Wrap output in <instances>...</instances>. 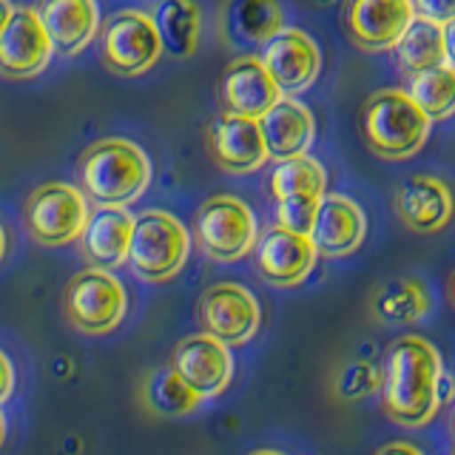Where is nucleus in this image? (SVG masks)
I'll use <instances>...</instances> for the list:
<instances>
[{
  "label": "nucleus",
  "instance_id": "1",
  "mask_svg": "<svg viewBox=\"0 0 455 455\" xmlns=\"http://www.w3.org/2000/svg\"><path fill=\"white\" fill-rule=\"evenodd\" d=\"M444 359L438 347L424 336H402L390 341L381 362L379 398L381 410L393 424L419 430L430 424L441 410V379Z\"/></svg>",
  "mask_w": 455,
  "mask_h": 455
},
{
  "label": "nucleus",
  "instance_id": "15",
  "mask_svg": "<svg viewBox=\"0 0 455 455\" xmlns=\"http://www.w3.org/2000/svg\"><path fill=\"white\" fill-rule=\"evenodd\" d=\"M52 40L40 23L37 9H14L6 32L0 35V75L9 80L37 77L52 60Z\"/></svg>",
  "mask_w": 455,
  "mask_h": 455
},
{
  "label": "nucleus",
  "instance_id": "40",
  "mask_svg": "<svg viewBox=\"0 0 455 455\" xmlns=\"http://www.w3.org/2000/svg\"><path fill=\"white\" fill-rule=\"evenodd\" d=\"M450 430H452V438H455V412H452V421H450Z\"/></svg>",
  "mask_w": 455,
  "mask_h": 455
},
{
  "label": "nucleus",
  "instance_id": "16",
  "mask_svg": "<svg viewBox=\"0 0 455 455\" xmlns=\"http://www.w3.org/2000/svg\"><path fill=\"white\" fill-rule=\"evenodd\" d=\"M208 151L211 160L228 174H253L270 160L259 120L236 117L228 111L208 128Z\"/></svg>",
  "mask_w": 455,
  "mask_h": 455
},
{
  "label": "nucleus",
  "instance_id": "23",
  "mask_svg": "<svg viewBox=\"0 0 455 455\" xmlns=\"http://www.w3.org/2000/svg\"><path fill=\"white\" fill-rule=\"evenodd\" d=\"M222 28L231 43L265 46L284 28V14L276 0H231L225 9Z\"/></svg>",
  "mask_w": 455,
  "mask_h": 455
},
{
  "label": "nucleus",
  "instance_id": "29",
  "mask_svg": "<svg viewBox=\"0 0 455 455\" xmlns=\"http://www.w3.org/2000/svg\"><path fill=\"white\" fill-rule=\"evenodd\" d=\"M381 384V367L367 359H353L336 373V395L341 402H359V398L379 393Z\"/></svg>",
  "mask_w": 455,
  "mask_h": 455
},
{
  "label": "nucleus",
  "instance_id": "6",
  "mask_svg": "<svg viewBox=\"0 0 455 455\" xmlns=\"http://www.w3.org/2000/svg\"><path fill=\"white\" fill-rule=\"evenodd\" d=\"M128 296L123 282L111 270L85 267L68 279L63 291V313L68 324L85 336L117 331L125 319Z\"/></svg>",
  "mask_w": 455,
  "mask_h": 455
},
{
  "label": "nucleus",
  "instance_id": "19",
  "mask_svg": "<svg viewBox=\"0 0 455 455\" xmlns=\"http://www.w3.org/2000/svg\"><path fill=\"white\" fill-rule=\"evenodd\" d=\"M134 217L125 208H97L89 213L80 234V253L85 262L100 270H114L128 262V248H132Z\"/></svg>",
  "mask_w": 455,
  "mask_h": 455
},
{
  "label": "nucleus",
  "instance_id": "13",
  "mask_svg": "<svg viewBox=\"0 0 455 455\" xmlns=\"http://www.w3.org/2000/svg\"><path fill=\"white\" fill-rule=\"evenodd\" d=\"M395 217L412 234H441L455 217V194L447 180L412 174L395 191Z\"/></svg>",
  "mask_w": 455,
  "mask_h": 455
},
{
  "label": "nucleus",
  "instance_id": "18",
  "mask_svg": "<svg viewBox=\"0 0 455 455\" xmlns=\"http://www.w3.org/2000/svg\"><path fill=\"white\" fill-rule=\"evenodd\" d=\"M367 236V217L362 205L345 194H324L313 225V245L324 259H345L362 248Z\"/></svg>",
  "mask_w": 455,
  "mask_h": 455
},
{
  "label": "nucleus",
  "instance_id": "28",
  "mask_svg": "<svg viewBox=\"0 0 455 455\" xmlns=\"http://www.w3.org/2000/svg\"><path fill=\"white\" fill-rule=\"evenodd\" d=\"M407 94L430 120L452 117L455 114V68L444 63L438 68L421 71V75H412Z\"/></svg>",
  "mask_w": 455,
  "mask_h": 455
},
{
  "label": "nucleus",
  "instance_id": "24",
  "mask_svg": "<svg viewBox=\"0 0 455 455\" xmlns=\"http://www.w3.org/2000/svg\"><path fill=\"white\" fill-rule=\"evenodd\" d=\"M163 52L171 57H191L199 43V6L194 0H160L151 14Z\"/></svg>",
  "mask_w": 455,
  "mask_h": 455
},
{
  "label": "nucleus",
  "instance_id": "25",
  "mask_svg": "<svg viewBox=\"0 0 455 455\" xmlns=\"http://www.w3.org/2000/svg\"><path fill=\"white\" fill-rule=\"evenodd\" d=\"M395 60L404 75H421L447 63L444 54V26H435L430 20L416 18L410 28L395 43Z\"/></svg>",
  "mask_w": 455,
  "mask_h": 455
},
{
  "label": "nucleus",
  "instance_id": "22",
  "mask_svg": "<svg viewBox=\"0 0 455 455\" xmlns=\"http://www.w3.org/2000/svg\"><path fill=\"white\" fill-rule=\"evenodd\" d=\"M430 291L416 276H398L381 282L373 299H370V310L381 324H416L430 313Z\"/></svg>",
  "mask_w": 455,
  "mask_h": 455
},
{
  "label": "nucleus",
  "instance_id": "21",
  "mask_svg": "<svg viewBox=\"0 0 455 455\" xmlns=\"http://www.w3.org/2000/svg\"><path fill=\"white\" fill-rule=\"evenodd\" d=\"M259 125L267 146V156L276 163L305 156L313 146V140H316V120H313L310 108L293 97H282L259 120Z\"/></svg>",
  "mask_w": 455,
  "mask_h": 455
},
{
  "label": "nucleus",
  "instance_id": "4",
  "mask_svg": "<svg viewBox=\"0 0 455 455\" xmlns=\"http://www.w3.org/2000/svg\"><path fill=\"white\" fill-rule=\"evenodd\" d=\"M191 234L174 213L151 208L134 217L128 265L142 282H168L188 262Z\"/></svg>",
  "mask_w": 455,
  "mask_h": 455
},
{
  "label": "nucleus",
  "instance_id": "11",
  "mask_svg": "<svg viewBox=\"0 0 455 455\" xmlns=\"http://www.w3.org/2000/svg\"><path fill=\"white\" fill-rule=\"evenodd\" d=\"M259 60L267 68L270 80L276 83L282 97H293L310 89L322 71V52L316 46V40L305 35L302 28H288V26L265 43Z\"/></svg>",
  "mask_w": 455,
  "mask_h": 455
},
{
  "label": "nucleus",
  "instance_id": "30",
  "mask_svg": "<svg viewBox=\"0 0 455 455\" xmlns=\"http://www.w3.org/2000/svg\"><path fill=\"white\" fill-rule=\"evenodd\" d=\"M319 205H322L319 196H288V199H279V203H276V225L284 228V231L310 236L313 225H316V217H319Z\"/></svg>",
  "mask_w": 455,
  "mask_h": 455
},
{
  "label": "nucleus",
  "instance_id": "36",
  "mask_svg": "<svg viewBox=\"0 0 455 455\" xmlns=\"http://www.w3.org/2000/svg\"><path fill=\"white\" fill-rule=\"evenodd\" d=\"M447 293H450V305L455 307V270L450 274V284H447Z\"/></svg>",
  "mask_w": 455,
  "mask_h": 455
},
{
  "label": "nucleus",
  "instance_id": "39",
  "mask_svg": "<svg viewBox=\"0 0 455 455\" xmlns=\"http://www.w3.org/2000/svg\"><path fill=\"white\" fill-rule=\"evenodd\" d=\"M251 455H284V452H279V450H256Z\"/></svg>",
  "mask_w": 455,
  "mask_h": 455
},
{
  "label": "nucleus",
  "instance_id": "35",
  "mask_svg": "<svg viewBox=\"0 0 455 455\" xmlns=\"http://www.w3.org/2000/svg\"><path fill=\"white\" fill-rule=\"evenodd\" d=\"M12 14H14L12 0H0V35L6 32V26H9V20H12Z\"/></svg>",
  "mask_w": 455,
  "mask_h": 455
},
{
  "label": "nucleus",
  "instance_id": "32",
  "mask_svg": "<svg viewBox=\"0 0 455 455\" xmlns=\"http://www.w3.org/2000/svg\"><path fill=\"white\" fill-rule=\"evenodd\" d=\"M14 390V367L9 362V355L0 350V404L6 402Z\"/></svg>",
  "mask_w": 455,
  "mask_h": 455
},
{
  "label": "nucleus",
  "instance_id": "26",
  "mask_svg": "<svg viewBox=\"0 0 455 455\" xmlns=\"http://www.w3.org/2000/svg\"><path fill=\"white\" fill-rule=\"evenodd\" d=\"M140 398L154 416H165V419L191 416V412L203 404V398H199L171 367L151 370L146 381H142Z\"/></svg>",
  "mask_w": 455,
  "mask_h": 455
},
{
  "label": "nucleus",
  "instance_id": "3",
  "mask_svg": "<svg viewBox=\"0 0 455 455\" xmlns=\"http://www.w3.org/2000/svg\"><path fill=\"white\" fill-rule=\"evenodd\" d=\"M359 123L367 148L390 163L416 156L424 148L433 125V120L402 89H381L370 94L362 106Z\"/></svg>",
  "mask_w": 455,
  "mask_h": 455
},
{
  "label": "nucleus",
  "instance_id": "10",
  "mask_svg": "<svg viewBox=\"0 0 455 455\" xmlns=\"http://www.w3.org/2000/svg\"><path fill=\"white\" fill-rule=\"evenodd\" d=\"M174 373L188 384V387L203 398H217L228 390L234 379V355L231 347L208 333L185 336L171 353Z\"/></svg>",
  "mask_w": 455,
  "mask_h": 455
},
{
  "label": "nucleus",
  "instance_id": "8",
  "mask_svg": "<svg viewBox=\"0 0 455 455\" xmlns=\"http://www.w3.org/2000/svg\"><path fill=\"white\" fill-rule=\"evenodd\" d=\"M100 57L111 75L120 77H137L154 68L163 57V40L151 14L137 9L114 14L100 35Z\"/></svg>",
  "mask_w": 455,
  "mask_h": 455
},
{
  "label": "nucleus",
  "instance_id": "2",
  "mask_svg": "<svg viewBox=\"0 0 455 455\" xmlns=\"http://www.w3.org/2000/svg\"><path fill=\"white\" fill-rule=\"evenodd\" d=\"M151 160L137 142L97 140L80 156V188L97 208H125L148 191Z\"/></svg>",
  "mask_w": 455,
  "mask_h": 455
},
{
  "label": "nucleus",
  "instance_id": "33",
  "mask_svg": "<svg viewBox=\"0 0 455 455\" xmlns=\"http://www.w3.org/2000/svg\"><path fill=\"white\" fill-rule=\"evenodd\" d=\"M373 455H424V450L410 444V441H390V444H381Z\"/></svg>",
  "mask_w": 455,
  "mask_h": 455
},
{
  "label": "nucleus",
  "instance_id": "12",
  "mask_svg": "<svg viewBox=\"0 0 455 455\" xmlns=\"http://www.w3.org/2000/svg\"><path fill=\"white\" fill-rule=\"evenodd\" d=\"M341 20L350 40L364 52H387L416 20L412 0H345Z\"/></svg>",
  "mask_w": 455,
  "mask_h": 455
},
{
  "label": "nucleus",
  "instance_id": "9",
  "mask_svg": "<svg viewBox=\"0 0 455 455\" xmlns=\"http://www.w3.org/2000/svg\"><path fill=\"white\" fill-rule=\"evenodd\" d=\"M196 319L203 333L220 339L228 347H242L262 324V307L256 296L236 282H217L199 296Z\"/></svg>",
  "mask_w": 455,
  "mask_h": 455
},
{
  "label": "nucleus",
  "instance_id": "20",
  "mask_svg": "<svg viewBox=\"0 0 455 455\" xmlns=\"http://www.w3.org/2000/svg\"><path fill=\"white\" fill-rule=\"evenodd\" d=\"M37 14L52 40V49L66 57L80 54L97 37V0H43Z\"/></svg>",
  "mask_w": 455,
  "mask_h": 455
},
{
  "label": "nucleus",
  "instance_id": "38",
  "mask_svg": "<svg viewBox=\"0 0 455 455\" xmlns=\"http://www.w3.org/2000/svg\"><path fill=\"white\" fill-rule=\"evenodd\" d=\"M4 256H6V234H4V228H0V262H4Z\"/></svg>",
  "mask_w": 455,
  "mask_h": 455
},
{
  "label": "nucleus",
  "instance_id": "7",
  "mask_svg": "<svg viewBox=\"0 0 455 455\" xmlns=\"http://www.w3.org/2000/svg\"><path fill=\"white\" fill-rule=\"evenodd\" d=\"M85 194L68 182H46L28 194L23 205V225L43 248H63L77 242L89 222Z\"/></svg>",
  "mask_w": 455,
  "mask_h": 455
},
{
  "label": "nucleus",
  "instance_id": "14",
  "mask_svg": "<svg viewBox=\"0 0 455 455\" xmlns=\"http://www.w3.org/2000/svg\"><path fill=\"white\" fill-rule=\"evenodd\" d=\"M319 251L310 236L284 231V228H270L256 242V270L274 288H296L302 284L313 267H316Z\"/></svg>",
  "mask_w": 455,
  "mask_h": 455
},
{
  "label": "nucleus",
  "instance_id": "37",
  "mask_svg": "<svg viewBox=\"0 0 455 455\" xmlns=\"http://www.w3.org/2000/svg\"><path fill=\"white\" fill-rule=\"evenodd\" d=\"M4 441H6V416L0 412V450H4Z\"/></svg>",
  "mask_w": 455,
  "mask_h": 455
},
{
  "label": "nucleus",
  "instance_id": "31",
  "mask_svg": "<svg viewBox=\"0 0 455 455\" xmlns=\"http://www.w3.org/2000/svg\"><path fill=\"white\" fill-rule=\"evenodd\" d=\"M412 12L421 20L435 26H447L455 20V0H412Z\"/></svg>",
  "mask_w": 455,
  "mask_h": 455
},
{
  "label": "nucleus",
  "instance_id": "17",
  "mask_svg": "<svg viewBox=\"0 0 455 455\" xmlns=\"http://www.w3.org/2000/svg\"><path fill=\"white\" fill-rule=\"evenodd\" d=\"M220 97H222V108L228 114H236V117H248V120H262L282 100V92L276 89V83L270 80L259 57H236V60L228 63L222 75Z\"/></svg>",
  "mask_w": 455,
  "mask_h": 455
},
{
  "label": "nucleus",
  "instance_id": "5",
  "mask_svg": "<svg viewBox=\"0 0 455 455\" xmlns=\"http://www.w3.org/2000/svg\"><path fill=\"white\" fill-rule=\"evenodd\" d=\"M194 239L211 262H239L259 242V225L248 203L231 194H217L199 205Z\"/></svg>",
  "mask_w": 455,
  "mask_h": 455
},
{
  "label": "nucleus",
  "instance_id": "34",
  "mask_svg": "<svg viewBox=\"0 0 455 455\" xmlns=\"http://www.w3.org/2000/svg\"><path fill=\"white\" fill-rule=\"evenodd\" d=\"M444 54H447V66L455 68V20L444 26Z\"/></svg>",
  "mask_w": 455,
  "mask_h": 455
},
{
  "label": "nucleus",
  "instance_id": "27",
  "mask_svg": "<svg viewBox=\"0 0 455 455\" xmlns=\"http://www.w3.org/2000/svg\"><path fill=\"white\" fill-rule=\"evenodd\" d=\"M270 194L279 199L288 196H324L327 194V171L319 160L310 154L293 156V160L276 163L274 174H270Z\"/></svg>",
  "mask_w": 455,
  "mask_h": 455
}]
</instances>
